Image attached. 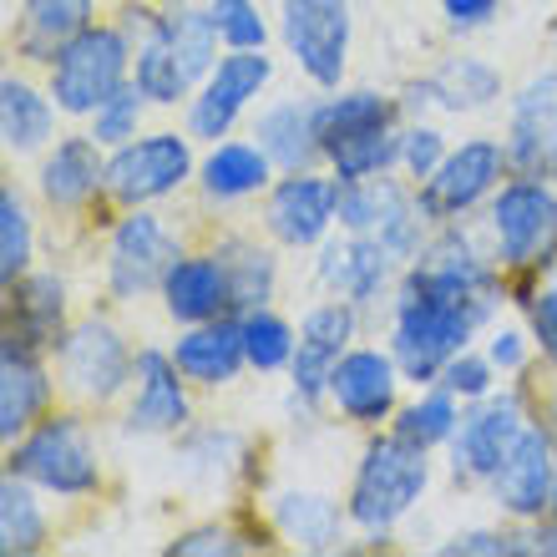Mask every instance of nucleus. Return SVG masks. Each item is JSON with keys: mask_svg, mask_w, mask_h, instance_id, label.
I'll return each instance as SVG.
<instances>
[{"mask_svg": "<svg viewBox=\"0 0 557 557\" xmlns=\"http://www.w3.org/2000/svg\"><path fill=\"white\" fill-rule=\"evenodd\" d=\"M502 299L492 294L456 289L446 278L425 274L421 264H406L391 309V355L411 385H436L441 370L471 345V335L497 314Z\"/></svg>", "mask_w": 557, "mask_h": 557, "instance_id": "1", "label": "nucleus"}, {"mask_svg": "<svg viewBox=\"0 0 557 557\" xmlns=\"http://www.w3.org/2000/svg\"><path fill=\"white\" fill-rule=\"evenodd\" d=\"M425 486H431V451L406 436H396V431H391V436H375L366 451H360L350 497H345L350 528H360L366 537H385V532L396 528L400 517L425 497Z\"/></svg>", "mask_w": 557, "mask_h": 557, "instance_id": "2", "label": "nucleus"}, {"mask_svg": "<svg viewBox=\"0 0 557 557\" xmlns=\"http://www.w3.org/2000/svg\"><path fill=\"white\" fill-rule=\"evenodd\" d=\"M137 46L122 26H87L82 36L57 51L51 61V97H57L61 117H91L97 107L133 82Z\"/></svg>", "mask_w": 557, "mask_h": 557, "instance_id": "3", "label": "nucleus"}, {"mask_svg": "<svg viewBox=\"0 0 557 557\" xmlns=\"http://www.w3.org/2000/svg\"><path fill=\"white\" fill-rule=\"evenodd\" d=\"M11 471L36 482L51 497H91L102 486V456L87 421L76 416H41L26 436L11 446Z\"/></svg>", "mask_w": 557, "mask_h": 557, "instance_id": "4", "label": "nucleus"}, {"mask_svg": "<svg viewBox=\"0 0 557 557\" xmlns=\"http://www.w3.org/2000/svg\"><path fill=\"white\" fill-rule=\"evenodd\" d=\"M486 228H492V249L502 269L512 274H537L557 259V193L543 177H512L492 193L486 208Z\"/></svg>", "mask_w": 557, "mask_h": 557, "instance_id": "5", "label": "nucleus"}, {"mask_svg": "<svg viewBox=\"0 0 557 557\" xmlns=\"http://www.w3.org/2000/svg\"><path fill=\"white\" fill-rule=\"evenodd\" d=\"M137 375V355L112 320H87L66 324V335L57 345V381L61 391L82 406H107L117 400Z\"/></svg>", "mask_w": 557, "mask_h": 557, "instance_id": "6", "label": "nucleus"}, {"mask_svg": "<svg viewBox=\"0 0 557 557\" xmlns=\"http://www.w3.org/2000/svg\"><path fill=\"white\" fill-rule=\"evenodd\" d=\"M512 173V158H507V143H492V137H467L461 147L446 152L436 173L416 183V208L431 228L441 223H461L476 203H492V193L502 188V177Z\"/></svg>", "mask_w": 557, "mask_h": 557, "instance_id": "7", "label": "nucleus"}, {"mask_svg": "<svg viewBox=\"0 0 557 557\" xmlns=\"http://www.w3.org/2000/svg\"><path fill=\"white\" fill-rule=\"evenodd\" d=\"M198 173L193 162V143L177 133H147L133 143L112 147L107 158V198L122 208H147L173 198L188 177Z\"/></svg>", "mask_w": 557, "mask_h": 557, "instance_id": "8", "label": "nucleus"}, {"mask_svg": "<svg viewBox=\"0 0 557 557\" xmlns=\"http://www.w3.org/2000/svg\"><path fill=\"white\" fill-rule=\"evenodd\" d=\"M339 228H345V234L381 238L400 264H411L416 253H421L425 228H431V223L421 219L416 193H406L391 173H381V177H355V183H339Z\"/></svg>", "mask_w": 557, "mask_h": 557, "instance_id": "9", "label": "nucleus"}, {"mask_svg": "<svg viewBox=\"0 0 557 557\" xmlns=\"http://www.w3.org/2000/svg\"><path fill=\"white\" fill-rule=\"evenodd\" d=\"M278 36L314 87L335 91L350 61V0H284Z\"/></svg>", "mask_w": 557, "mask_h": 557, "instance_id": "10", "label": "nucleus"}, {"mask_svg": "<svg viewBox=\"0 0 557 557\" xmlns=\"http://www.w3.org/2000/svg\"><path fill=\"white\" fill-rule=\"evenodd\" d=\"M177 259H183V244H177L173 228L158 213L133 208L107 238V289H112V299L133 305L143 294L162 289V278Z\"/></svg>", "mask_w": 557, "mask_h": 557, "instance_id": "11", "label": "nucleus"}, {"mask_svg": "<svg viewBox=\"0 0 557 557\" xmlns=\"http://www.w3.org/2000/svg\"><path fill=\"white\" fill-rule=\"evenodd\" d=\"M528 425V406L517 391H502V396L492 391V396L471 400V411L461 416L451 436V476L456 482H492Z\"/></svg>", "mask_w": 557, "mask_h": 557, "instance_id": "12", "label": "nucleus"}, {"mask_svg": "<svg viewBox=\"0 0 557 557\" xmlns=\"http://www.w3.org/2000/svg\"><path fill=\"white\" fill-rule=\"evenodd\" d=\"M274 82V61L264 51H228L219 66L208 72V82L188 97V137L203 143H223L234 133V122L244 117V107Z\"/></svg>", "mask_w": 557, "mask_h": 557, "instance_id": "13", "label": "nucleus"}, {"mask_svg": "<svg viewBox=\"0 0 557 557\" xmlns=\"http://www.w3.org/2000/svg\"><path fill=\"white\" fill-rule=\"evenodd\" d=\"M492 502L512 522H543V512H553V486H557V436L553 425L532 421L517 446L507 451V461L492 476Z\"/></svg>", "mask_w": 557, "mask_h": 557, "instance_id": "14", "label": "nucleus"}, {"mask_svg": "<svg viewBox=\"0 0 557 557\" xmlns=\"http://www.w3.org/2000/svg\"><path fill=\"white\" fill-rule=\"evenodd\" d=\"M335 223H339V177H320L305 168V173H284L269 188L264 228L284 249H314V244H324V234Z\"/></svg>", "mask_w": 557, "mask_h": 557, "instance_id": "15", "label": "nucleus"}, {"mask_svg": "<svg viewBox=\"0 0 557 557\" xmlns=\"http://www.w3.org/2000/svg\"><path fill=\"white\" fill-rule=\"evenodd\" d=\"M400 366L391 350H375V345H350L339 355L335 375H330V400L335 411L355 425H381L396 421V396H400Z\"/></svg>", "mask_w": 557, "mask_h": 557, "instance_id": "16", "label": "nucleus"}, {"mask_svg": "<svg viewBox=\"0 0 557 557\" xmlns=\"http://www.w3.org/2000/svg\"><path fill=\"white\" fill-rule=\"evenodd\" d=\"M133 406H127V421L122 431L127 436H177L193 416L188 400V375L177 370L173 350H137V375H133Z\"/></svg>", "mask_w": 557, "mask_h": 557, "instance_id": "17", "label": "nucleus"}, {"mask_svg": "<svg viewBox=\"0 0 557 557\" xmlns=\"http://www.w3.org/2000/svg\"><path fill=\"white\" fill-rule=\"evenodd\" d=\"M507 158L517 177L557 183V72L532 76L512 97V127H507Z\"/></svg>", "mask_w": 557, "mask_h": 557, "instance_id": "18", "label": "nucleus"}, {"mask_svg": "<svg viewBox=\"0 0 557 557\" xmlns=\"http://www.w3.org/2000/svg\"><path fill=\"white\" fill-rule=\"evenodd\" d=\"M396 269H400V259L385 249L381 238L345 234V238L320 244V264H314V274H320V284L330 294L370 309V305H381V294L391 289Z\"/></svg>", "mask_w": 557, "mask_h": 557, "instance_id": "19", "label": "nucleus"}, {"mask_svg": "<svg viewBox=\"0 0 557 557\" xmlns=\"http://www.w3.org/2000/svg\"><path fill=\"white\" fill-rule=\"evenodd\" d=\"M61 335H66V278L26 269L15 284H5V339L57 355Z\"/></svg>", "mask_w": 557, "mask_h": 557, "instance_id": "20", "label": "nucleus"}, {"mask_svg": "<svg viewBox=\"0 0 557 557\" xmlns=\"http://www.w3.org/2000/svg\"><path fill=\"white\" fill-rule=\"evenodd\" d=\"M158 294H162L168 320H177V324H203V320L234 314V284H228V269H223L219 249L183 253V259L168 269Z\"/></svg>", "mask_w": 557, "mask_h": 557, "instance_id": "21", "label": "nucleus"}, {"mask_svg": "<svg viewBox=\"0 0 557 557\" xmlns=\"http://www.w3.org/2000/svg\"><path fill=\"white\" fill-rule=\"evenodd\" d=\"M502 97V76L476 57H451L441 72L421 76L406 87L400 97V112H411V117H425V112H476V107H492Z\"/></svg>", "mask_w": 557, "mask_h": 557, "instance_id": "22", "label": "nucleus"}, {"mask_svg": "<svg viewBox=\"0 0 557 557\" xmlns=\"http://www.w3.org/2000/svg\"><path fill=\"white\" fill-rule=\"evenodd\" d=\"M173 360H177V370H183L193 385H203V391L234 385L238 370L249 366L244 320H238V314H223V320L183 324V335H177V345H173Z\"/></svg>", "mask_w": 557, "mask_h": 557, "instance_id": "23", "label": "nucleus"}, {"mask_svg": "<svg viewBox=\"0 0 557 557\" xmlns=\"http://www.w3.org/2000/svg\"><path fill=\"white\" fill-rule=\"evenodd\" d=\"M51 406V375L41 350H26L15 339H0V441L15 446Z\"/></svg>", "mask_w": 557, "mask_h": 557, "instance_id": "24", "label": "nucleus"}, {"mask_svg": "<svg viewBox=\"0 0 557 557\" xmlns=\"http://www.w3.org/2000/svg\"><path fill=\"white\" fill-rule=\"evenodd\" d=\"M36 188L51 208H87L97 193H107V158L97 137H57V147L41 158Z\"/></svg>", "mask_w": 557, "mask_h": 557, "instance_id": "25", "label": "nucleus"}, {"mask_svg": "<svg viewBox=\"0 0 557 557\" xmlns=\"http://www.w3.org/2000/svg\"><path fill=\"white\" fill-rule=\"evenodd\" d=\"M269 522L289 547L299 553H339L345 547V522L350 512H339L335 497L324 492H305V486H284L269 502Z\"/></svg>", "mask_w": 557, "mask_h": 557, "instance_id": "26", "label": "nucleus"}, {"mask_svg": "<svg viewBox=\"0 0 557 557\" xmlns=\"http://www.w3.org/2000/svg\"><path fill=\"white\" fill-rule=\"evenodd\" d=\"M314 107L320 102H299V97H289V102L264 107L259 122H253V143L274 158L278 173H305V168H314V162L324 158L320 152V127H314Z\"/></svg>", "mask_w": 557, "mask_h": 557, "instance_id": "27", "label": "nucleus"}, {"mask_svg": "<svg viewBox=\"0 0 557 557\" xmlns=\"http://www.w3.org/2000/svg\"><path fill=\"white\" fill-rule=\"evenodd\" d=\"M269 177L274 158L259 143H213V152L198 162V188L208 203H244L269 188Z\"/></svg>", "mask_w": 557, "mask_h": 557, "instance_id": "28", "label": "nucleus"}, {"mask_svg": "<svg viewBox=\"0 0 557 557\" xmlns=\"http://www.w3.org/2000/svg\"><path fill=\"white\" fill-rule=\"evenodd\" d=\"M97 26V0H21V30L15 51L26 61H57V51L72 36Z\"/></svg>", "mask_w": 557, "mask_h": 557, "instance_id": "29", "label": "nucleus"}, {"mask_svg": "<svg viewBox=\"0 0 557 557\" xmlns=\"http://www.w3.org/2000/svg\"><path fill=\"white\" fill-rule=\"evenodd\" d=\"M152 36H158L168 51L177 57V66L193 76V87H203L208 72L219 66V26H213V15L188 5V0H173V5H162L158 21H152Z\"/></svg>", "mask_w": 557, "mask_h": 557, "instance_id": "30", "label": "nucleus"}, {"mask_svg": "<svg viewBox=\"0 0 557 557\" xmlns=\"http://www.w3.org/2000/svg\"><path fill=\"white\" fill-rule=\"evenodd\" d=\"M57 97L51 91H36L21 76H5L0 82V143L5 152H41L57 133Z\"/></svg>", "mask_w": 557, "mask_h": 557, "instance_id": "31", "label": "nucleus"}, {"mask_svg": "<svg viewBox=\"0 0 557 557\" xmlns=\"http://www.w3.org/2000/svg\"><path fill=\"white\" fill-rule=\"evenodd\" d=\"M314 127H320V152H335L339 143H350L360 133H375V127H396V102L381 97V91H339V97H324L314 107Z\"/></svg>", "mask_w": 557, "mask_h": 557, "instance_id": "32", "label": "nucleus"}, {"mask_svg": "<svg viewBox=\"0 0 557 557\" xmlns=\"http://www.w3.org/2000/svg\"><path fill=\"white\" fill-rule=\"evenodd\" d=\"M46 512L36 502V482L5 471L0 482V553L5 557H30L46 547Z\"/></svg>", "mask_w": 557, "mask_h": 557, "instance_id": "33", "label": "nucleus"}, {"mask_svg": "<svg viewBox=\"0 0 557 557\" xmlns=\"http://www.w3.org/2000/svg\"><path fill=\"white\" fill-rule=\"evenodd\" d=\"M228 269V284H234V314H249V309H264L278 289V264L274 253L259 249L253 238H223L213 244Z\"/></svg>", "mask_w": 557, "mask_h": 557, "instance_id": "34", "label": "nucleus"}, {"mask_svg": "<svg viewBox=\"0 0 557 557\" xmlns=\"http://www.w3.org/2000/svg\"><path fill=\"white\" fill-rule=\"evenodd\" d=\"M461 400L446 391V385H421V396L416 400H406L396 411V436H406V441H416V446H451V436H456V425H461Z\"/></svg>", "mask_w": 557, "mask_h": 557, "instance_id": "35", "label": "nucleus"}, {"mask_svg": "<svg viewBox=\"0 0 557 557\" xmlns=\"http://www.w3.org/2000/svg\"><path fill=\"white\" fill-rule=\"evenodd\" d=\"M133 82H137V91H143L152 107H177V102H188L193 91H198V87H193V76L177 66V57L158 41V36H152V30L137 41Z\"/></svg>", "mask_w": 557, "mask_h": 557, "instance_id": "36", "label": "nucleus"}, {"mask_svg": "<svg viewBox=\"0 0 557 557\" xmlns=\"http://www.w3.org/2000/svg\"><path fill=\"white\" fill-rule=\"evenodd\" d=\"M330 173L339 183H355V177H381L391 168H400V133L396 127H375V133H360L350 143H339L335 152H324Z\"/></svg>", "mask_w": 557, "mask_h": 557, "instance_id": "37", "label": "nucleus"}, {"mask_svg": "<svg viewBox=\"0 0 557 557\" xmlns=\"http://www.w3.org/2000/svg\"><path fill=\"white\" fill-rule=\"evenodd\" d=\"M244 320V350H249V366L259 375H274V370H289L294 350H299V335H294V324L274 309H249V314H238Z\"/></svg>", "mask_w": 557, "mask_h": 557, "instance_id": "38", "label": "nucleus"}, {"mask_svg": "<svg viewBox=\"0 0 557 557\" xmlns=\"http://www.w3.org/2000/svg\"><path fill=\"white\" fill-rule=\"evenodd\" d=\"M183 471L188 476H203V482H228L244 461V436L238 431H223V425H208V431H188L183 436Z\"/></svg>", "mask_w": 557, "mask_h": 557, "instance_id": "39", "label": "nucleus"}, {"mask_svg": "<svg viewBox=\"0 0 557 557\" xmlns=\"http://www.w3.org/2000/svg\"><path fill=\"white\" fill-rule=\"evenodd\" d=\"M30 253H36V234H30L26 198L15 188H0V284H15L26 274Z\"/></svg>", "mask_w": 557, "mask_h": 557, "instance_id": "40", "label": "nucleus"}, {"mask_svg": "<svg viewBox=\"0 0 557 557\" xmlns=\"http://www.w3.org/2000/svg\"><path fill=\"white\" fill-rule=\"evenodd\" d=\"M355 330H360V305L339 299V294H330L324 305H309L305 320H299V339H305V345H320V350H330V355L350 350Z\"/></svg>", "mask_w": 557, "mask_h": 557, "instance_id": "41", "label": "nucleus"}, {"mask_svg": "<svg viewBox=\"0 0 557 557\" xmlns=\"http://www.w3.org/2000/svg\"><path fill=\"white\" fill-rule=\"evenodd\" d=\"M143 112H147V97L137 91V82H127L122 91H112L97 112H91V137L102 147H122L133 143V137H143Z\"/></svg>", "mask_w": 557, "mask_h": 557, "instance_id": "42", "label": "nucleus"}, {"mask_svg": "<svg viewBox=\"0 0 557 557\" xmlns=\"http://www.w3.org/2000/svg\"><path fill=\"white\" fill-rule=\"evenodd\" d=\"M208 15H213L219 41L228 46V51H264L269 26L253 0H208Z\"/></svg>", "mask_w": 557, "mask_h": 557, "instance_id": "43", "label": "nucleus"}, {"mask_svg": "<svg viewBox=\"0 0 557 557\" xmlns=\"http://www.w3.org/2000/svg\"><path fill=\"white\" fill-rule=\"evenodd\" d=\"M253 537L249 532L228 528V522H208V528H188L177 532L173 543H168V553L173 557H238V553H253Z\"/></svg>", "mask_w": 557, "mask_h": 557, "instance_id": "44", "label": "nucleus"}, {"mask_svg": "<svg viewBox=\"0 0 557 557\" xmlns=\"http://www.w3.org/2000/svg\"><path fill=\"white\" fill-rule=\"evenodd\" d=\"M339 355L320 350V345H305L299 339V350L289 360V385H294V400L299 406H314V400H330V375H335Z\"/></svg>", "mask_w": 557, "mask_h": 557, "instance_id": "45", "label": "nucleus"}, {"mask_svg": "<svg viewBox=\"0 0 557 557\" xmlns=\"http://www.w3.org/2000/svg\"><path fill=\"white\" fill-rule=\"evenodd\" d=\"M436 553H446V557H528V553H537V547H532V532L471 528V532H456L451 543H441Z\"/></svg>", "mask_w": 557, "mask_h": 557, "instance_id": "46", "label": "nucleus"}, {"mask_svg": "<svg viewBox=\"0 0 557 557\" xmlns=\"http://www.w3.org/2000/svg\"><path fill=\"white\" fill-rule=\"evenodd\" d=\"M446 152H451V147H446V133H441L436 122L416 117L411 127L400 133V168H406L416 183H425V177L436 173L441 162H446Z\"/></svg>", "mask_w": 557, "mask_h": 557, "instance_id": "47", "label": "nucleus"}, {"mask_svg": "<svg viewBox=\"0 0 557 557\" xmlns=\"http://www.w3.org/2000/svg\"><path fill=\"white\" fill-rule=\"evenodd\" d=\"M497 375L502 370L486 360V355H476V350H461L451 360V366L441 370V381L436 385H446L461 406H471V400H482V396H492V385H497Z\"/></svg>", "mask_w": 557, "mask_h": 557, "instance_id": "48", "label": "nucleus"}, {"mask_svg": "<svg viewBox=\"0 0 557 557\" xmlns=\"http://www.w3.org/2000/svg\"><path fill=\"white\" fill-rule=\"evenodd\" d=\"M528 324H532V339H537V350L547 355L557 366V278L537 284V294L528 299Z\"/></svg>", "mask_w": 557, "mask_h": 557, "instance_id": "49", "label": "nucleus"}, {"mask_svg": "<svg viewBox=\"0 0 557 557\" xmlns=\"http://www.w3.org/2000/svg\"><path fill=\"white\" fill-rule=\"evenodd\" d=\"M486 360H492L502 375H517V370L528 366V335H522L517 324L492 330V335H486Z\"/></svg>", "mask_w": 557, "mask_h": 557, "instance_id": "50", "label": "nucleus"}, {"mask_svg": "<svg viewBox=\"0 0 557 557\" xmlns=\"http://www.w3.org/2000/svg\"><path fill=\"white\" fill-rule=\"evenodd\" d=\"M502 11V0H441V15L451 30H476Z\"/></svg>", "mask_w": 557, "mask_h": 557, "instance_id": "51", "label": "nucleus"}, {"mask_svg": "<svg viewBox=\"0 0 557 557\" xmlns=\"http://www.w3.org/2000/svg\"><path fill=\"white\" fill-rule=\"evenodd\" d=\"M532 547H537V557H557V517H553V522H537Z\"/></svg>", "mask_w": 557, "mask_h": 557, "instance_id": "52", "label": "nucleus"}, {"mask_svg": "<svg viewBox=\"0 0 557 557\" xmlns=\"http://www.w3.org/2000/svg\"><path fill=\"white\" fill-rule=\"evenodd\" d=\"M547 416H553V436H557V391H553V400H547Z\"/></svg>", "mask_w": 557, "mask_h": 557, "instance_id": "53", "label": "nucleus"}, {"mask_svg": "<svg viewBox=\"0 0 557 557\" xmlns=\"http://www.w3.org/2000/svg\"><path fill=\"white\" fill-rule=\"evenodd\" d=\"M553 517H557V486H553Z\"/></svg>", "mask_w": 557, "mask_h": 557, "instance_id": "54", "label": "nucleus"}]
</instances>
